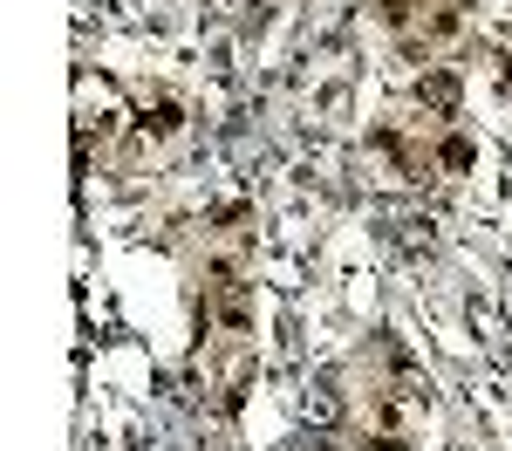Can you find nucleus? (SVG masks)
I'll list each match as a JSON object with an SVG mask.
<instances>
[{"label": "nucleus", "mask_w": 512, "mask_h": 451, "mask_svg": "<svg viewBox=\"0 0 512 451\" xmlns=\"http://www.w3.org/2000/svg\"><path fill=\"white\" fill-rule=\"evenodd\" d=\"M417 103H424L431 117H451V110H458V76H451V69H424V76H417Z\"/></svg>", "instance_id": "obj_1"}, {"label": "nucleus", "mask_w": 512, "mask_h": 451, "mask_svg": "<svg viewBox=\"0 0 512 451\" xmlns=\"http://www.w3.org/2000/svg\"><path fill=\"white\" fill-rule=\"evenodd\" d=\"M431 164H444V171H472V164H478V144L451 130V137H437V158Z\"/></svg>", "instance_id": "obj_3"}, {"label": "nucleus", "mask_w": 512, "mask_h": 451, "mask_svg": "<svg viewBox=\"0 0 512 451\" xmlns=\"http://www.w3.org/2000/svg\"><path fill=\"white\" fill-rule=\"evenodd\" d=\"M137 130H144V137H178V130H185V110H178V96H151V103L137 110Z\"/></svg>", "instance_id": "obj_2"}]
</instances>
